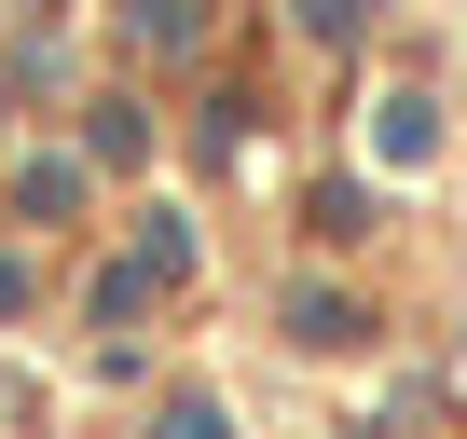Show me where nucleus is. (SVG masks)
I'll return each instance as SVG.
<instances>
[{
  "mask_svg": "<svg viewBox=\"0 0 467 439\" xmlns=\"http://www.w3.org/2000/svg\"><path fill=\"white\" fill-rule=\"evenodd\" d=\"M138 28L151 42H192V0H138Z\"/></svg>",
  "mask_w": 467,
  "mask_h": 439,
  "instance_id": "1",
  "label": "nucleus"
}]
</instances>
